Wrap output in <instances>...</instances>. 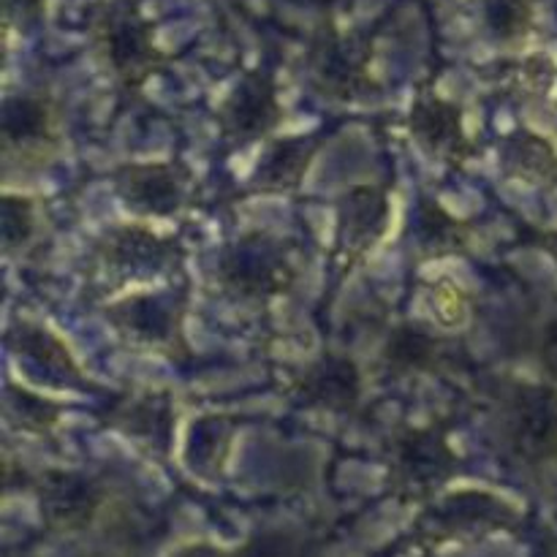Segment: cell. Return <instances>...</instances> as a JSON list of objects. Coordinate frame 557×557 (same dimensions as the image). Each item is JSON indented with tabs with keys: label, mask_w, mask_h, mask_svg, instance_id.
<instances>
[{
	"label": "cell",
	"mask_w": 557,
	"mask_h": 557,
	"mask_svg": "<svg viewBox=\"0 0 557 557\" xmlns=\"http://www.w3.org/2000/svg\"><path fill=\"white\" fill-rule=\"evenodd\" d=\"M315 158V145L305 136H288L267 147L264 158L256 169L253 188L264 194H288L302 185L310 163Z\"/></svg>",
	"instance_id": "9a60e30c"
},
{
	"label": "cell",
	"mask_w": 557,
	"mask_h": 557,
	"mask_svg": "<svg viewBox=\"0 0 557 557\" xmlns=\"http://www.w3.org/2000/svg\"><path fill=\"white\" fill-rule=\"evenodd\" d=\"M392 221L389 194L379 185H357L337 205V256L346 264L362 261L384 239Z\"/></svg>",
	"instance_id": "8fae6325"
},
{
	"label": "cell",
	"mask_w": 557,
	"mask_h": 557,
	"mask_svg": "<svg viewBox=\"0 0 557 557\" xmlns=\"http://www.w3.org/2000/svg\"><path fill=\"white\" fill-rule=\"evenodd\" d=\"M504 435L528 468L557 466V386L520 384L506 400Z\"/></svg>",
	"instance_id": "5b68a950"
},
{
	"label": "cell",
	"mask_w": 557,
	"mask_h": 557,
	"mask_svg": "<svg viewBox=\"0 0 557 557\" xmlns=\"http://www.w3.org/2000/svg\"><path fill=\"white\" fill-rule=\"evenodd\" d=\"M444 359V341L419 326H397L386 346V362L397 373H428Z\"/></svg>",
	"instance_id": "e0dca14e"
},
{
	"label": "cell",
	"mask_w": 557,
	"mask_h": 557,
	"mask_svg": "<svg viewBox=\"0 0 557 557\" xmlns=\"http://www.w3.org/2000/svg\"><path fill=\"white\" fill-rule=\"evenodd\" d=\"M38 487H41V504L47 506L54 517L87 511L98 504V484L90 482L87 476H79V473H41Z\"/></svg>",
	"instance_id": "ac0fdd59"
},
{
	"label": "cell",
	"mask_w": 557,
	"mask_h": 557,
	"mask_svg": "<svg viewBox=\"0 0 557 557\" xmlns=\"http://www.w3.org/2000/svg\"><path fill=\"white\" fill-rule=\"evenodd\" d=\"M408 134L430 158L446 166L460 169L476 156V145L466 128L462 109L435 90H422L411 103Z\"/></svg>",
	"instance_id": "52a82bcc"
},
{
	"label": "cell",
	"mask_w": 557,
	"mask_h": 557,
	"mask_svg": "<svg viewBox=\"0 0 557 557\" xmlns=\"http://www.w3.org/2000/svg\"><path fill=\"white\" fill-rule=\"evenodd\" d=\"M457 468V451L441 430H411L397 438L392 457L395 487L403 493L419 495L449 482Z\"/></svg>",
	"instance_id": "30bf717a"
},
{
	"label": "cell",
	"mask_w": 557,
	"mask_h": 557,
	"mask_svg": "<svg viewBox=\"0 0 557 557\" xmlns=\"http://www.w3.org/2000/svg\"><path fill=\"white\" fill-rule=\"evenodd\" d=\"M500 163L520 183L557 188V147L539 131H511L500 145Z\"/></svg>",
	"instance_id": "4fadbf2b"
},
{
	"label": "cell",
	"mask_w": 557,
	"mask_h": 557,
	"mask_svg": "<svg viewBox=\"0 0 557 557\" xmlns=\"http://www.w3.org/2000/svg\"><path fill=\"white\" fill-rule=\"evenodd\" d=\"M5 406H9V419H14L20 428L33 430V433H49L60 419L58 406L44 400L36 392L16 389V386H9Z\"/></svg>",
	"instance_id": "ffe728a7"
},
{
	"label": "cell",
	"mask_w": 557,
	"mask_h": 557,
	"mask_svg": "<svg viewBox=\"0 0 557 557\" xmlns=\"http://www.w3.org/2000/svg\"><path fill=\"white\" fill-rule=\"evenodd\" d=\"M473 243V226L466 218H457L441 201L422 199L417 221V253L424 261L451 259L468 253Z\"/></svg>",
	"instance_id": "5bb4252c"
},
{
	"label": "cell",
	"mask_w": 557,
	"mask_h": 557,
	"mask_svg": "<svg viewBox=\"0 0 557 557\" xmlns=\"http://www.w3.org/2000/svg\"><path fill=\"white\" fill-rule=\"evenodd\" d=\"M183 277V248L147 223L134 221L109 228L92 250L87 286L101 302L174 286Z\"/></svg>",
	"instance_id": "6da1fadb"
},
{
	"label": "cell",
	"mask_w": 557,
	"mask_h": 557,
	"mask_svg": "<svg viewBox=\"0 0 557 557\" xmlns=\"http://www.w3.org/2000/svg\"><path fill=\"white\" fill-rule=\"evenodd\" d=\"M0 141H3L5 172H44L63 147L58 109L44 96L9 98L3 109Z\"/></svg>",
	"instance_id": "277c9868"
},
{
	"label": "cell",
	"mask_w": 557,
	"mask_h": 557,
	"mask_svg": "<svg viewBox=\"0 0 557 557\" xmlns=\"http://www.w3.org/2000/svg\"><path fill=\"white\" fill-rule=\"evenodd\" d=\"M430 308H433V315L441 321V326H462L471 313L468 297L455 283H438V286L430 288Z\"/></svg>",
	"instance_id": "7402d4cb"
},
{
	"label": "cell",
	"mask_w": 557,
	"mask_h": 557,
	"mask_svg": "<svg viewBox=\"0 0 557 557\" xmlns=\"http://www.w3.org/2000/svg\"><path fill=\"white\" fill-rule=\"evenodd\" d=\"M218 281L234 299L270 302L297 283V267L286 245L256 234L239 239L218 261Z\"/></svg>",
	"instance_id": "3957f363"
},
{
	"label": "cell",
	"mask_w": 557,
	"mask_h": 557,
	"mask_svg": "<svg viewBox=\"0 0 557 557\" xmlns=\"http://www.w3.org/2000/svg\"><path fill=\"white\" fill-rule=\"evenodd\" d=\"M536 354H539V364H542V370L547 373V379L557 386V313L542 326Z\"/></svg>",
	"instance_id": "603a6c76"
},
{
	"label": "cell",
	"mask_w": 557,
	"mask_h": 557,
	"mask_svg": "<svg viewBox=\"0 0 557 557\" xmlns=\"http://www.w3.org/2000/svg\"><path fill=\"white\" fill-rule=\"evenodd\" d=\"M9 343L22 359L33 362L36 368L47 370V375H58V379H65V381L85 379L79 364H76V359L71 357L69 346H65L54 332H49L47 326L20 321V324L11 330Z\"/></svg>",
	"instance_id": "2e32d148"
},
{
	"label": "cell",
	"mask_w": 557,
	"mask_h": 557,
	"mask_svg": "<svg viewBox=\"0 0 557 557\" xmlns=\"http://www.w3.org/2000/svg\"><path fill=\"white\" fill-rule=\"evenodd\" d=\"M98 47L125 90H141L161 65L150 25L136 14L109 16L98 33Z\"/></svg>",
	"instance_id": "9c48e42d"
},
{
	"label": "cell",
	"mask_w": 557,
	"mask_h": 557,
	"mask_svg": "<svg viewBox=\"0 0 557 557\" xmlns=\"http://www.w3.org/2000/svg\"><path fill=\"white\" fill-rule=\"evenodd\" d=\"M531 243L536 245L539 250H544V253L553 259V264L557 267V228L555 232H533Z\"/></svg>",
	"instance_id": "cb8c5ba5"
},
{
	"label": "cell",
	"mask_w": 557,
	"mask_h": 557,
	"mask_svg": "<svg viewBox=\"0 0 557 557\" xmlns=\"http://www.w3.org/2000/svg\"><path fill=\"white\" fill-rule=\"evenodd\" d=\"M297 389L308 406L346 413L362 397V375L351 359L326 357L299 379Z\"/></svg>",
	"instance_id": "7c38bea8"
},
{
	"label": "cell",
	"mask_w": 557,
	"mask_h": 557,
	"mask_svg": "<svg viewBox=\"0 0 557 557\" xmlns=\"http://www.w3.org/2000/svg\"><path fill=\"white\" fill-rule=\"evenodd\" d=\"M283 123V107L277 98L275 82L253 74L239 82L218 107V125L223 139L234 145L267 139Z\"/></svg>",
	"instance_id": "ba28073f"
},
{
	"label": "cell",
	"mask_w": 557,
	"mask_h": 557,
	"mask_svg": "<svg viewBox=\"0 0 557 557\" xmlns=\"http://www.w3.org/2000/svg\"><path fill=\"white\" fill-rule=\"evenodd\" d=\"M114 190L136 218H174L194 201L196 180L174 161L131 163L117 169Z\"/></svg>",
	"instance_id": "8992f818"
},
{
	"label": "cell",
	"mask_w": 557,
	"mask_h": 557,
	"mask_svg": "<svg viewBox=\"0 0 557 557\" xmlns=\"http://www.w3.org/2000/svg\"><path fill=\"white\" fill-rule=\"evenodd\" d=\"M169 403L161 397H141V400H131L128 411L123 413V422H117L125 430V435L134 438H152L156 433L166 435L169 430Z\"/></svg>",
	"instance_id": "44dd1931"
},
{
	"label": "cell",
	"mask_w": 557,
	"mask_h": 557,
	"mask_svg": "<svg viewBox=\"0 0 557 557\" xmlns=\"http://www.w3.org/2000/svg\"><path fill=\"white\" fill-rule=\"evenodd\" d=\"M38 232V205L33 196L3 194V253L14 256L33 243Z\"/></svg>",
	"instance_id": "d6986e66"
},
{
	"label": "cell",
	"mask_w": 557,
	"mask_h": 557,
	"mask_svg": "<svg viewBox=\"0 0 557 557\" xmlns=\"http://www.w3.org/2000/svg\"><path fill=\"white\" fill-rule=\"evenodd\" d=\"M185 310H188L185 288L180 292L177 286H163L112 299L107 305V319L131 346L174 357L185 348Z\"/></svg>",
	"instance_id": "7a4b0ae2"
}]
</instances>
